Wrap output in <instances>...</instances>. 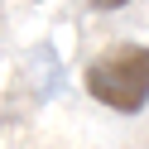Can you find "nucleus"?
Wrapping results in <instances>:
<instances>
[{
    "label": "nucleus",
    "instance_id": "obj_2",
    "mask_svg": "<svg viewBox=\"0 0 149 149\" xmlns=\"http://www.w3.org/2000/svg\"><path fill=\"white\" fill-rule=\"evenodd\" d=\"M120 5H130V0H91V10L106 15V10H120Z\"/></svg>",
    "mask_w": 149,
    "mask_h": 149
},
{
    "label": "nucleus",
    "instance_id": "obj_1",
    "mask_svg": "<svg viewBox=\"0 0 149 149\" xmlns=\"http://www.w3.org/2000/svg\"><path fill=\"white\" fill-rule=\"evenodd\" d=\"M82 87L101 106L120 116H139L149 106V43H111L106 53L87 63Z\"/></svg>",
    "mask_w": 149,
    "mask_h": 149
}]
</instances>
